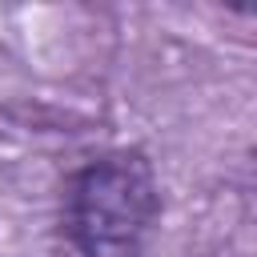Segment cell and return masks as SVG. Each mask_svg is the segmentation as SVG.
Returning a JSON list of instances; mask_svg holds the SVG:
<instances>
[{
    "mask_svg": "<svg viewBox=\"0 0 257 257\" xmlns=\"http://www.w3.org/2000/svg\"><path fill=\"white\" fill-rule=\"evenodd\" d=\"M161 225V181L141 149L84 161L64 189V233L80 257H145Z\"/></svg>",
    "mask_w": 257,
    "mask_h": 257,
    "instance_id": "6da1fadb",
    "label": "cell"
}]
</instances>
